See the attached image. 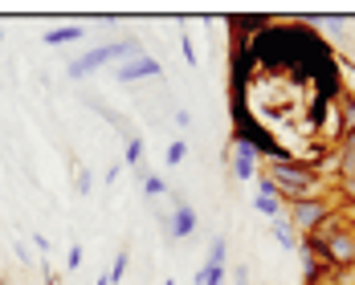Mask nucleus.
Instances as JSON below:
<instances>
[{
  "label": "nucleus",
  "mask_w": 355,
  "mask_h": 285,
  "mask_svg": "<svg viewBox=\"0 0 355 285\" xmlns=\"http://www.w3.org/2000/svg\"><path fill=\"white\" fill-rule=\"evenodd\" d=\"M261 176L274 183V192L282 196V204H294V200H315L322 196V179L311 163L302 159H270Z\"/></svg>",
  "instance_id": "obj_1"
},
{
  "label": "nucleus",
  "mask_w": 355,
  "mask_h": 285,
  "mask_svg": "<svg viewBox=\"0 0 355 285\" xmlns=\"http://www.w3.org/2000/svg\"><path fill=\"white\" fill-rule=\"evenodd\" d=\"M119 57H143V41L139 37H119V41H107V45H94L82 57L66 62V77L70 82H86L98 70H107L110 62H119Z\"/></svg>",
  "instance_id": "obj_2"
},
{
  "label": "nucleus",
  "mask_w": 355,
  "mask_h": 285,
  "mask_svg": "<svg viewBox=\"0 0 355 285\" xmlns=\"http://www.w3.org/2000/svg\"><path fill=\"white\" fill-rule=\"evenodd\" d=\"M327 216H335V204L327 200V196H315V200H294V204H286V224L298 232V237H311V232H319V224Z\"/></svg>",
  "instance_id": "obj_3"
},
{
  "label": "nucleus",
  "mask_w": 355,
  "mask_h": 285,
  "mask_svg": "<svg viewBox=\"0 0 355 285\" xmlns=\"http://www.w3.org/2000/svg\"><path fill=\"white\" fill-rule=\"evenodd\" d=\"M147 77H164V62H155L151 53L127 57V62L114 66V82H123V86H135V82H147Z\"/></svg>",
  "instance_id": "obj_4"
},
{
  "label": "nucleus",
  "mask_w": 355,
  "mask_h": 285,
  "mask_svg": "<svg viewBox=\"0 0 355 285\" xmlns=\"http://www.w3.org/2000/svg\"><path fill=\"white\" fill-rule=\"evenodd\" d=\"M253 208L266 216V220H282L286 216V204H282V196L274 192V183L266 176H257V192H253Z\"/></svg>",
  "instance_id": "obj_5"
},
{
  "label": "nucleus",
  "mask_w": 355,
  "mask_h": 285,
  "mask_svg": "<svg viewBox=\"0 0 355 285\" xmlns=\"http://www.w3.org/2000/svg\"><path fill=\"white\" fill-rule=\"evenodd\" d=\"M233 176L237 179H257L261 176V159H257V147H253V142H237V151H233Z\"/></svg>",
  "instance_id": "obj_6"
},
{
  "label": "nucleus",
  "mask_w": 355,
  "mask_h": 285,
  "mask_svg": "<svg viewBox=\"0 0 355 285\" xmlns=\"http://www.w3.org/2000/svg\"><path fill=\"white\" fill-rule=\"evenodd\" d=\"M196 228H200V216H196V208L180 200L176 212H172V241H188Z\"/></svg>",
  "instance_id": "obj_7"
},
{
  "label": "nucleus",
  "mask_w": 355,
  "mask_h": 285,
  "mask_svg": "<svg viewBox=\"0 0 355 285\" xmlns=\"http://www.w3.org/2000/svg\"><path fill=\"white\" fill-rule=\"evenodd\" d=\"M86 29H78V25H62V29H45L41 33V45H49V49H58V45H73V41H82Z\"/></svg>",
  "instance_id": "obj_8"
},
{
  "label": "nucleus",
  "mask_w": 355,
  "mask_h": 285,
  "mask_svg": "<svg viewBox=\"0 0 355 285\" xmlns=\"http://www.w3.org/2000/svg\"><path fill=\"white\" fill-rule=\"evenodd\" d=\"M270 232H274V241H278V245H282L286 252H298V249H302V237H298V232H294V228L286 224V216L270 224Z\"/></svg>",
  "instance_id": "obj_9"
},
{
  "label": "nucleus",
  "mask_w": 355,
  "mask_h": 285,
  "mask_svg": "<svg viewBox=\"0 0 355 285\" xmlns=\"http://www.w3.org/2000/svg\"><path fill=\"white\" fill-rule=\"evenodd\" d=\"M143 151H147V142H143L139 135H131L127 147H123V163H127L131 172H139V167H143Z\"/></svg>",
  "instance_id": "obj_10"
},
{
  "label": "nucleus",
  "mask_w": 355,
  "mask_h": 285,
  "mask_svg": "<svg viewBox=\"0 0 355 285\" xmlns=\"http://www.w3.org/2000/svg\"><path fill=\"white\" fill-rule=\"evenodd\" d=\"M205 265H213V269H225L229 265V237H213L209 241V261Z\"/></svg>",
  "instance_id": "obj_11"
},
{
  "label": "nucleus",
  "mask_w": 355,
  "mask_h": 285,
  "mask_svg": "<svg viewBox=\"0 0 355 285\" xmlns=\"http://www.w3.org/2000/svg\"><path fill=\"white\" fill-rule=\"evenodd\" d=\"M127 265H131V252H127V249H123V252H114V261H110V269H107L110 285H119L123 277H127Z\"/></svg>",
  "instance_id": "obj_12"
},
{
  "label": "nucleus",
  "mask_w": 355,
  "mask_h": 285,
  "mask_svg": "<svg viewBox=\"0 0 355 285\" xmlns=\"http://www.w3.org/2000/svg\"><path fill=\"white\" fill-rule=\"evenodd\" d=\"M143 196H147V200L155 204L159 196H168V183H164L159 176H151V172H147V176H143Z\"/></svg>",
  "instance_id": "obj_13"
},
{
  "label": "nucleus",
  "mask_w": 355,
  "mask_h": 285,
  "mask_svg": "<svg viewBox=\"0 0 355 285\" xmlns=\"http://www.w3.org/2000/svg\"><path fill=\"white\" fill-rule=\"evenodd\" d=\"M184 159H188V142H184V139L168 142V151H164V163H168V167H180Z\"/></svg>",
  "instance_id": "obj_14"
},
{
  "label": "nucleus",
  "mask_w": 355,
  "mask_h": 285,
  "mask_svg": "<svg viewBox=\"0 0 355 285\" xmlns=\"http://www.w3.org/2000/svg\"><path fill=\"white\" fill-rule=\"evenodd\" d=\"M82 257H86V252H82V245L73 241V245H70V252H66V273H73V269H82Z\"/></svg>",
  "instance_id": "obj_15"
},
{
  "label": "nucleus",
  "mask_w": 355,
  "mask_h": 285,
  "mask_svg": "<svg viewBox=\"0 0 355 285\" xmlns=\"http://www.w3.org/2000/svg\"><path fill=\"white\" fill-rule=\"evenodd\" d=\"M180 53H184V62L196 70V49H192V37H180Z\"/></svg>",
  "instance_id": "obj_16"
},
{
  "label": "nucleus",
  "mask_w": 355,
  "mask_h": 285,
  "mask_svg": "<svg viewBox=\"0 0 355 285\" xmlns=\"http://www.w3.org/2000/svg\"><path fill=\"white\" fill-rule=\"evenodd\" d=\"M73 183H78V196H90V187H94V183H90V172H78Z\"/></svg>",
  "instance_id": "obj_17"
},
{
  "label": "nucleus",
  "mask_w": 355,
  "mask_h": 285,
  "mask_svg": "<svg viewBox=\"0 0 355 285\" xmlns=\"http://www.w3.org/2000/svg\"><path fill=\"white\" fill-rule=\"evenodd\" d=\"M233 282H237V285H249V269H245V265H237V269H233Z\"/></svg>",
  "instance_id": "obj_18"
},
{
  "label": "nucleus",
  "mask_w": 355,
  "mask_h": 285,
  "mask_svg": "<svg viewBox=\"0 0 355 285\" xmlns=\"http://www.w3.org/2000/svg\"><path fill=\"white\" fill-rule=\"evenodd\" d=\"M17 257H21V265H33V257H29V245H21V241H17Z\"/></svg>",
  "instance_id": "obj_19"
},
{
  "label": "nucleus",
  "mask_w": 355,
  "mask_h": 285,
  "mask_svg": "<svg viewBox=\"0 0 355 285\" xmlns=\"http://www.w3.org/2000/svg\"><path fill=\"white\" fill-rule=\"evenodd\" d=\"M33 249H41V252H49V237H41V232H33Z\"/></svg>",
  "instance_id": "obj_20"
},
{
  "label": "nucleus",
  "mask_w": 355,
  "mask_h": 285,
  "mask_svg": "<svg viewBox=\"0 0 355 285\" xmlns=\"http://www.w3.org/2000/svg\"><path fill=\"white\" fill-rule=\"evenodd\" d=\"M176 127H192V114L188 110H176Z\"/></svg>",
  "instance_id": "obj_21"
},
{
  "label": "nucleus",
  "mask_w": 355,
  "mask_h": 285,
  "mask_svg": "<svg viewBox=\"0 0 355 285\" xmlns=\"http://www.w3.org/2000/svg\"><path fill=\"white\" fill-rule=\"evenodd\" d=\"M94 285H110V277H107V273H98V277H94Z\"/></svg>",
  "instance_id": "obj_22"
},
{
  "label": "nucleus",
  "mask_w": 355,
  "mask_h": 285,
  "mask_svg": "<svg viewBox=\"0 0 355 285\" xmlns=\"http://www.w3.org/2000/svg\"><path fill=\"white\" fill-rule=\"evenodd\" d=\"M0 49H4V29H0Z\"/></svg>",
  "instance_id": "obj_23"
},
{
  "label": "nucleus",
  "mask_w": 355,
  "mask_h": 285,
  "mask_svg": "<svg viewBox=\"0 0 355 285\" xmlns=\"http://www.w3.org/2000/svg\"><path fill=\"white\" fill-rule=\"evenodd\" d=\"M164 285H176V282H172V277H164Z\"/></svg>",
  "instance_id": "obj_24"
}]
</instances>
